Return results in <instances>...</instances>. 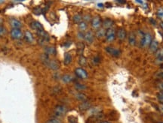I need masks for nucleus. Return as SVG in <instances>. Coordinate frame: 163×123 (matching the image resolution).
<instances>
[{"instance_id":"10","label":"nucleus","mask_w":163,"mask_h":123,"mask_svg":"<svg viewBox=\"0 0 163 123\" xmlns=\"http://www.w3.org/2000/svg\"><path fill=\"white\" fill-rule=\"evenodd\" d=\"M91 107H92V104H91V102H89L88 101H83V102H81V104L79 105V109L81 111L88 110H89Z\"/></svg>"},{"instance_id":"5","label":"nucleus","mask_w":163,"mask_h":123,"mask_svg":"<svg viewBox=\"0 0 163 123\" xmlns=\"http://www.w3.org/2000/svg\"><path fill=\"white\" fill-rule=\"evenodd\" d=\"M106 51L108 54L111 55L114 57H119L121 55V51L119 49L113 47H106Z\"/></svg>"},{"instance_id":"17","label":"nucleus","mask_w":163,"mask_h":123,"mask_svg":"<svg viewBox=\"0 0 163 123\" xmlns=\"http://www.w3.org/2000/svg\"><path fill=\"white\" fill-rule=\"evenodd\" d=\"M106 30L105 29H104V28H100L99 29L96 30V32L94 34V35H95L97 38L101 39V38H103L104 37H105V35H106Z\"/></svg>"},{"instance_id":"20","label":"nucleus","mask_w":163,"mask_h":123,"mask_svg":"<svg viewBox=\"0 0 163 123\" xmlns=\"http://www.w3.org/2000/svg\"><path fill=\"white\" fill-rule=\"evenodd\" d=\"M24 38H25V40L27 42H29V43H33V41H34V38H33V35H32V33L30 32H29V31L25 32V33H24Z\"/></svg>"},{"instance_id":"6","label":"nucleus","mask_w":163,"mask_h":123,"mask_svg":"<svg viewBox=\"0 0 163 123\" xmlns=\"http://www.w3.org/2000/svg\"><path fill=\"white\" fill-rule=\"evenodd\" d=\"M11 37L14 40H19L23 37V33L19 29H12L11 31Z\"/></svg>"},{"instance_id":"40","label":"nucleus","mask_w":163,"mask_h":123,"mask_svg":"<svg viewBox=\"0 0 163 123\" xmlns=\"http://www.w3.org/2000/svg\"><path fill=\"white\" fill-rule=\"evenodd\" d=\"M97 7H99V8H103V7H104V5L99 3V4H97Z\"/></svg>"},{"instance_id":"8","label":"nucleus","mask_w":163,"mask_h":123,"mask_svg":"<svg viewBox=\"0 0 163 123\" xmlns=\"http://www.w3.org/2000/svg\"><path fill=\"white\" fill-rule=\"evenodd\" d=\"M84 40L85 41V42H87L89 44H92L94 42V34L93 33V32L92 31H87L85 33Z\"/></svg>"},{"instance_id":"19","label":"nucleus","mask_w":163,"mask_h":123,"mask_svg":"<svg viewBox=\"0 0 163 123\" xmlns=\"http://www.w3.org/2000/svg\"><path fill=\"white\" fill-rule=\"evenodd\" d=\"M75 98L78 101H81V102L87 101V96H86V95L84 94V93H82V92H78L77 93L75 94Z\"/></svg>"},{"instance_id":"37","label":"nucleus","mask_w":163,"mask_h":123,"mask_svg":"<svg viewBox=\"0 0 163 123\" xmlns=\"http://www.w3.org/2000/svg\"><path fill=\"white\" fill-rule=\"evenodd\" d=\"M69 122L70 123H77V121L75 118L73 117H70L69 118Z\"/></svg>"},{"instance_id":"30","label":"nucleus","mask_w":163,"mask_h":123,"mask_svg":"<svg viewBox=\"0 0 163 123\" xmlns=\"http://www.w3.org/2000/svg\"><path fill=\"white\" fill-rule=\"evenodd\" d=\"M157 98L161 104H163V91H160L157 93Z\"/></svg>"},{"instance_id":"23","label":"nucleus","mask_w":163,"mask_h":123,"mask_svg":"<svg viewBox=\"0 0 163 123\" xmlns=\"http://www.w3.org/2000/svg\"><path fill=\"white\" fill-rule=\"evenodd\" d=\"M72 62V56L69 53H66L64 55V63L65 65H70Z\"/></svg>"},{"instance_id":"34","label":"nucleus","mask_w":163,"mask_h":123,"mask_svg":"<svg viewBox=\"0 0 163 123\" xmlns=\"http://www.w3.org/2000/svg\"><path fill=\"white\" fill-rule=\"evenodd\" d=\"M155 77H157V78H163V70L162 71H158V72L155 74Z\"/></svg>"},{"instance_id":"15","label":"nucleus","mask_w":163,"mask_h":123,"mask_svg":"<svg viewBox=\"0 0 163 123\" xmlns=\"http://www.w3.org/2000/svg\"><path fill=\"white\" fill-rule=\"evenodd\" d=\"M10 25L12 26V27L13 29H19L22 26L21 22L15 18H12L10 20Z\"/></svg>"},{"instance_id":"16","label":"nucleus","mask_w":163,"mask_h":123,"mask_svg":"<svg viewBox=\"0 0 163 123\" xmlns=\"http://www.w3.org/2000/svg\"><path fill=\"white\" fill-rule=\"evenodd\" d=\"M158 48H159V42L157 40L154 39V40H152L151 43L150 44V50L152 53H156L157 50H158Z\"/></svg>"},{"instance_id":"27","label":"nucleus","mask_w":163,"mask_h":123,"mask_svg":"<svg viewBox=\"0 0 163 123\" xmlns=\"http://www.w3.org/2000/svg\"><path fill=\"white\" fill-rule=\"evenodd\" d=\"M79 64L81 66H85L87 65V59L85 56H81L79 59Z\"/></svg>"},{"instance_id":"24","label":"nucleus","mask_w":163,"mask_h":123,"mask_svg":"<svg viewBox=\"0 0 163 123\" xmlns=\"http://www.w3.org/2000/svg\"><path fill=\"white\" fill-rule=\"evenodd\" d=\"M61 80L64 83H70L73 80V77L72 75L70 74H64L62 77H61Z\"/></svg>"},{"instance_id":"43","label":"nucleus","mask_w":163,"mask_h":123,"mask_svg":"<svg viewBox=\"0 0 163 123\" xmlns=\"http://www.w3.org/2000/svg\"><path fill=\"white\" fill-rule=\"evenodd\" d=\"M159 123H163V122H159Z\"/></svg>"},{"instance_id":"21","label":"nucleus","mask_w":163,"mask_h":123,"mask_svg":"<svg viewBox=\"0 0 163 123\" xmlns=\"http://www.w3.org/2000/svg\"><path fill=\"white\" fill-rule=\"evenodd\" d=\"M74 88H75V90H77L78 92H82V91H85V90H87L88 87H87L85 84L79 83H75V85H74Z\"/></svg>"},{"instance_id":"38","label":"nucleus","mask_w":163,"mask_h":123,"mask_svg":"<svg viewBox=\"0 0 163 123\" xmlns=\"http://www.w3.org/2000/svg\"><path fill=\"white\" fill-rule=\"evenodd\" d=\"M158 86V88L161 90V91H163V82H161V83H158V86Z\"/></svg>"},{"instance_id":"26","label":"nucleus","mask_w":163,"mask_h":123,"mask_svg":"<svg viewBox=\"0 0 163 123\" xmlns=\"http://www.w3.org/2000/svg\"><path fill=\"white\" fill-rule=\"evenodd\" d=\"M79 32H82L86 31L88 29V23H86L84 21L80 23L79 24Z\"/></svg>"},{"instance_id":"11","label":"nucleus","mask_w":163,"mask_h":123,"mask_svg":"<svg viewBox=\"0 0 163 123\" xmlns=\"http://www.w3.org/2000/svg\"><path fill=\"white\" fill-rule=\"evenodd\" d=\"M30 26H31V28H32L33 29L35 30L36 32H39V31L44 30L43 26H42L40 23L38 22V21H33V22L31 23Z\"/></svg>"},{"instance_id":"32","label":"nucleus","mask_w":163,"mask_h":123,"mask_svg":"<svg viewBox=\"0 0 163 123\" xmlns=\"http://www.w3.org/2000/svg\"><path fill=\"white\" fill-rule=\"evenodd\" d=\"M157 16L163 20V8H158L157 10Z\"/></svg>"},{"instance_id":"12","label":"nucleus","mask_w":163,"mask_h":123,"mask_svg":"<svg viewBox=\"0 0 163 123\" xmlns=\"http://www.w3.org/2000/svg\"><path fill=\"white\" fill-rule=\"evenodd\" d=\"M127 36V33H126V31L122 29V28H120L118 29V31L116 32V37L120 40V41H122L124 40Z\"/></svg>"},{"instance_id":"3","label":"nucleus","mask_w":163,"mask_h":123,"mask_svg":"<svg viewBox=\"0 0 163 123\" xmlns=\"http://www.w3.org/2000/svg\"><path fill=\"white\" fill-rule=\"evenodd\" d=\"M152 41V36L150 33H147L142 36L140 41V46L142 47H146L150 46Z\"/></svg>"},{"instance_id":"28","label":"nucleus","mask_w":163,"mask_h":123,"mask_svg":"<svg viewBox=\"0 0 163 123\" xmlns=\"http://www.w3.org/2000/svg\"><path fill=\"white\" fill-rule=\"evenodd\" d=\"M92 20V16L90 14H86L82 16V21L85 22L86 23H88V22H91Z\"/></svg>"},{"instance_id":"2","label":"nucleus","mask_w":163,"mask_h":123,"mask_svg":"<svg viewBox=\"0 0 163 123\" xmlns=\"http://www.w3.org/2000/svg\"><path fill=\"white\" fill-rule=\"evenodd\" d=\"M116 37V31L113 28L109 29L106 30L105 38H106V41L107 42H110H110H113L115 40Z\"/></svg>"},{"instance_id":"7","label":"nucleus","mask_w":163,"mask_h":123,"mask_svg":"<svg viewBox=\"0 0 163 123\" xmlns=\"http://www.w3.org/2000/svg\"><path fill=\"white\" fill-rule=\"evenodd\" d=\"M75 73H76V75L81 79H87L88 75V73L86 72V71L85 69H83L82 68H78L75 70Z\"/></svg>"},{"instance_id":"9","label":"nucleus","mask_w":163,"mask_h":123,"mask_svg":"<svg viewBox=\"0 0 163 123\" xmlns=\"http://www.w3.org/2000/svg\"><path fill=\"white\" fill-rule=\"evenodd\" d=\"M46 65L48 66V68H49L52 71H57L60 68L58 62L56 60H53V59H51V60L50 59Z\"/></svg>"},{"instance_id":"33","label":"nucleus","mask_w":163,"mask_h":123,"mask_svg":"<svg viewBox=\"0 0 163 123\" xmlns=\"http://www.w3.org/2000/svg\"><path fill=\"white\" fill-rule=\"evenodd\" d=\"M5 34H6V29H5V28L4 26H0V37L4 36Z\"/></svg>"},{"instance_id":"25","label":"nucleus","mask_w":163,"mask_h":123,"mask_svg":"<svg viewBox=\"0 0 163 123\" xmlns=\"http://www.w3.org/2000/svg\"><path fill=\"white\" fill-rule=\"evenodd\" d=\"M73 20L75 23L79 24L80 23L82 22V16L79 14H76L73 17Z\"/></svg>"},{"instance_id":"35","label":"nucleus","mask_w":163,"mask_h":123,"mask_svg":"<svg viewBox=\"0 0 163 123\" xmlns=\"http://www.w3.org/2000/svg\"><path fill=\"white\" fill-rule=\"evenodd\" d=\"M84 37H85V33H84V32H79L77 33V38H78L79 39L82 40V39H84Z\"/></svg>"},{"instance_id":"14","label":"nucleus","mask_w":163,"mask_h":123,"mask_svg":"<svg viewBox=\"0 0 163 123\" xmlns=\"http://www.w3.org/2000/svg\"><path fill=\"white\" fill-rule=\"evenodd\" d=\"M128 43L131 46H135L136 45V43H137L136 36H135V34L133 32H131L128 33Z\"/></svg>"},{"instance_id":"31","label":"nucleus","mask_w":163,"mask_h":123,"mask_svg":"<svg viewBox=\"0 0 163 123\" xmlns=\"http://www.w3.org/2000/svg\"><path fill=\"white\" fill-rule=\"evenodd\" d=\"M48 41L45 40V39H43V38H39V40H38V43H39V44L41 45V46H43V47H45V46L47 44V43H48Z\"/></svg>"},{"instance_id":"22","label":"nucleus","mask_w":163,"mask_h":123,"mask_svg":"<svg viewBox=\"0 0 163 123\" xmlns=\"http://www.w3.org/2000/svg\"><path fill=\"white\" fill-rule=\"evenodd\" d=\"M36 33H37V35H39V38H43V39L46 40V41H49V39H50L49 35L46 32H45L44 30H42V31H39V32H36Z\"/></svg>"},{"instance_id":"18","label":"nucleus","mask_w":163,"mask_h":123,"mask_svg":"<svg viewBox=\"0 0 163 123\" xmlns=\"http://www.w3.org/2000/svg\"><path fill=\"white\" fill-rule=\"evenodd\" d=\"M57 53L55 47H45V53L47 55H55Z\"/></svg>"},{"instance_id":"41","label":"nucleus","mask_w":163,"mask_h":123,"mask_svg":"<svg viewBox=\"0 0 163 123\" xmlns=\"http://www.w3.org/2000/svg\"><path fill=\"white\" fill-rule=\"evenodd\" d=\"M160 26H161V28L163 29V22L160 23Z\"/></svg>"},{"instance_id":"1","label":"nucleus","mask_w":163,"mask_h":123,"mask_svg":"<svg viewBox=\"0 0 163 123\" xmlns=\"http://www.w3.org/2000/svg\"><path fill=\"white\" fill-rule=\"evenodd\" d=\"M67 107L64 105L62 104H59L57 105L55 109H54V116H55V118H61L63 116H64L66 115V113H67Z\"/></svg>"},{"instance_id":"29","label":"nucleus","mask_w":163,"mask_h":123,"mask_svg":"<svg viewBox=\"0 0 163 123\" xmlns=\"http://www.w3.org/2000/svg\"><path fill=\"white\" fill-rule=\"evenodd\" d=\"M45 123H63L62 122V121L58 119V118H51V119H48L46 122Z\"/></svg>"},{"instance_id":"13","label":"nucleus","mask_w":163,"mask_h":123,"mask_svg":"<svg viewBox=\"0 0 163 123\" xmlns=\"http://www.w3.org/2000/svg\"><path fill=\"white\" fill-rule=\"evenodd\" d=\"M113 24H114L113 21L111 19H109V18L105 19L102 22L103 28L105 29L106 30H107V29H111L112 26H113Z\"/></svg>"},{"instance_id":"39","label":"nucleus","mask_w":163,"mask_h":123,"mask_svg":"<svg viewBox=\"0 0 163 123\" xmlns=\"http://www.w3.org/2000/svg\"><path fill=\"white\" fill-rule=\"evenodd\" d=\"M159 110L163 113V104H160L159 105Z\"/></svg>"},{"instance_id":"36","label":"nucleus","mask_w":163,"mask_h":123,"mask_svg":"<svg viewBox=\"0 0 163 123\" xmlns=\"http://www.w3.org/2000/svg\"><path fill=\"white\" fill-rule=\"evenodd\" d=\"M33 13L37 14V15L40 14L42 13V8H35V9L33 10Z\"/></svg>"},{"instance_id":"42","label":"nucleus","mask_w":163,"mask_h":123,"mask_svg":"<svg viewBox=\"0 0 163 123\" xmlns=\"http://www.w3.org/2000/svg\"><path fill=\"white\" fill-rule=\"evenodd\" d=\"M100 123H111V122H107V121H104V122H100Z\"/></svg>"},{"instance_id":"4","label":"nucleus","mask_w":163,"mask_h":123,"mask_svg":"<svg viewBox=\"0 0 163 123\" xmlns=\"http://www.w3.org/2000/svg\"><path fill=\"white\" fill-rule=\"evenodd\" d=\"M91 24H92V27L94 29L97 30L101 28V26L102 25V20L99 16H96L92 18V20L91 21Z\"/></svg>"}]
</instances>
